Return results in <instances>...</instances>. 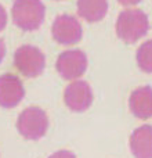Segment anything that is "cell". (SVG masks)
Listing matches in <instances>:
<instances>
[{"mask_svg":"<svg viewBox=\"0 0 152 158\" xmlns=\"http://www.w3.org/2000/svg\"><path fill=\"white\" fill-rule=\"evenodd\" d=\"M150 29V21L144 11L138 8L125 10L116 19V35L126 43H134Z\"/></svg>","mask_w":152,"mask_h":158,"instance_id":"cell-1","label":"cell"},{"mask_svg":"<svg viewBox=\"0 0 152 158\" xmlns=\"http://www.w3.org/2000/svg\"><path fill=\"white\" fill-rule=\"evenodd\" d=\"M46 7L42 0H15L11 15L14 24L24 31H36L44 21Z\"/></svg>","mask_w":152,"mask_h":158,"instance_id":"cell-2","label":"cell"},{"mask_svg":"<svg viewBox=\"0 0 152 158\" xmlns=\"http://www.w3.org/2000/svg\"><path fill=\"white\" fill-rule=\"evenodd\" d=\"M49 128L47 114L39 107H28L17 119V129L28 140H39L46 135Z\"/></svg>","mask_w":152,"mask_h":158,"instance_id":"cell-3","label":"cell"},{"mask_svg":"<svg viewBox=\"0 0 152 158\" xmlns=\"http://www.w3.org/2000/svg\"><path fill=\"white\" fill-rule=\"evenodd\" d=\"M14 64L22 75L26 78H35L44 71L46 57L36 46L24 44L17 49L14 54Z\"/></svg>","mask_w":152,"mask_h":158,"instance_id":"cell-4","label":"cell"},{"mask_svg":"<svg viewBox=\"0 0 152 158\" xmlns=\"http://www.w3.org/2000/svg\"><path fill=\"white\" fill-rule=\"evenodd\" d=\"M87 56L82 50H66L57 58V71L66 81H76L86 72Z\"/></svg>","mask_w":152,"mask_h":158,"instance_id":"cell-5","label":"cell"},{"mask_svg":"<svg viewBox=\"0 0 152 158\" xmlns=\"http://www.w3.org/2000/svg\"><path fill=\"white\" fill-rule=\"evenodd\" d=\"M51 35L54 40H57L60 44L69 46L80 40L83 31H82L80 22L75 17L68 15V14H61L53 22Z\"/></svg>","mask_w":152,"mask_h":158,"instance_id":"cell-6","label":"cell"},{"mask_svg":"<svg viewBox=\"0 0 152 158\" xmlns=\"http://www.w3.org/2000/svg\"><path fill=\"white\" fill-rule=\"evenodd\" d=\"M64 101L75 112H83L93 103V90L86 81L71 82L65 87Z\"/></svg>","mask_w":152,"mask_h":158,"instance_id":"cell-7","label":"cell"},{"mask_svg":"<svg viewBox=\"0 0 152 158\" xmlns=\"http://www.w3.org/2000/svg\"><path fill=\"white\" fill-rule=\"evenodd\" d=\"M25 96V89L21 79L14 74H3L0 77V106L14 108L21 103Z\"/></svg>","mask_w":152,"mask_h":158,"instance_id":"cell-8","label":"cell"},{"mask_svg":"<svg viewBox=\"0 0 152 158\" xmlns=\"http://www.w3.org/2000/svg\"><path fill=\"white\" fill-rule=\"evenodd\" d=\"M129 107L133 115L140 119L152 118V87L141 86L134 90L129 98Z\"/></svg>","mask_w":152,"mask_h":158,"instance_id":"cell-9","label":"cell"},{"mask_svg":"<svg viewBox=\"0 0 152 158\" xmlns=\"http://www.w3.org/2000/svg\"><path fill=\"white\" fill-rule=\"evenodd\" d=\"M130 150L136 158H152V126L142 125L130 136Z\"/></svg>","mask_w":152,"mask_h":158,"instance_id":"cell-10","label":"cell"},{"mask_svg":"<svg viewBox=\"0 0 152 158\" xmlns=\"http://www.w3.org/2000/svg\"><path fill=\"white\" fill-rule=\"evenodd\" d=\"M108 11V0H78V14L89 22L101 21Z\"/></svg>","mask_w":152,"mask_h":158,"instance_id":"cell-11","label":"cell"},{"mask_svg":"<svg viewBox=\"0 0 152 158\" xmlns=\"http://www.w3.org/2000/svg\"><path fill=\"white\" fill-rule=\"evenodd\" d=\"M137 64L140 69L147 74H152V39L147 40L137 50Z\"/></svg>","mask_w":152,"mask_h":158,"instance_id":"cell-12","label":"cell"},{"mask_svg":"<svg viewBox=\"0 0 152 158\" xmlns=\"http://www.w3.org/2000/svg\"><path fill=\"white\" fill-rule=\"evenodd\" d=\"M49 158H76V156L71 151H66V150H61V151H57V153L51 154Z\"/></svg>","mask_w":152,"mask_h":158,"instance_id":"cell-13","label":"cell"},{"mask_svg":"<svg viewBox=\"0 0 152 158\" xmlns=\"http://www.w3.org/2000/svg\"><path fill=\"white\" fill-rule=\"evenodd\" d=\"M7 25V13H6L4 7L0 4V31H3Z\"/></svg>","mask_w":152,"mask_h":158,"instance_id":"cell-14","label":"cell"},{"mask_svg":"<svg viewBox=\"0 0 152 158\" xmlns=\"http://www.w3.org/2000/svg\"><path fill=\"white\" fill-rule=\"evenodd\" d=\"M118 2L122 6H136V4H138L141 0H118Z\"/></svg>","mask_w":152,"mask_h":158,"instance_id":"cell-15","label":"cell"},{"mask_svg":"<svg viewBox=\"0 0 152 158\" xmlns=\"http://www.w3.org/2000/svg\"><path fill=\"white\" fill-rule=\"evenodd\" d=\"M4 56H6V43H4V40L0 39V63L3 61Z\"/></svg>","mask_w":152,"mask_h":158,"instance_id":"cell-16","label":"cell"}]
</instances>
